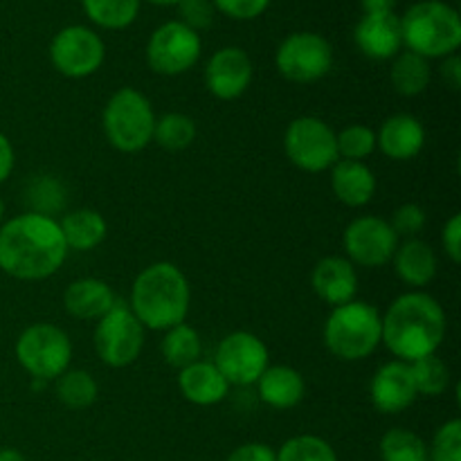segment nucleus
<instances>
[{
	"mask_svg": "<svg viewBox=\"0 0 461 461\" xmlns=\"http://www.w3.org/2000/svg\"><path fill=\"white\" fill-rule=\"evenodd\" d=\"M275 68L291 84H315L333 68V48L318 32H293L275 52Z\"/></svg>",
	"mask_w": 461,
	"mask_h": 461,
	"instance_id": "9d476101",
	"label": "nucleus"
},
{
	"mask_svg": "<svg viewBox=\"0 0 461 461\" xmlns=\"http://www.w3.org/2000/svg\"><path fill=\"white\" fill-rule=\"evenodd\" d=\"M390 225L399 239H417V234L421 232L423 225H426V212H423V207L417 205V203H405V205H401L399 210L394 212Z\"/></svg>",
	"mask_w": 461,
	"mask_h": 461,
	"instance_id": "e433bc0d",
	"label": "nucleus"
},
{
	"mask_svg": "<svg viewBox=\"0 0 461 461\" xmlns=\"http://www.w3.org/2000/svg\"><path fill=\"white\" fill-rule=\"evenodd\" d=\"M311 286H313L315 295L333 309V306L356 300L358 273H356V266L347 257H324L313 266Z\"/></svg>",
	"mask_w": 461,
	"mask_h": 461,
	"instance_id": "a211bd4d",
	"label": "nucleus"
},
{
	"mask_svg": "<svg viewBox=\"0 0 461 461\" xmlns=\"http://www.w3.org/2000/svg\"><path fill=\"white\" fill-rule=\"evenodd\" d=\"M147 3L158 5V7H174V5H178L180 0H147Z\"/></svg>",
	"mask_w": 461,
	"mask_h": 461,
	"instance_id": "49530a36",
	"label": "nucleus"
},
{
	"mask_svg": "<svg viewBox=\"0 0 461 461\" xmlns=\"http://www.w3.org/2000/svg\"><path fill=\"white\" fill-rule=\"evenodd\" d=\"M203 52L201 34L180 21H167L147 41V66L162 77H178L192 70Z\"/></svg>",
	"mask_w": 461,
	"mask_h": 461,
	"instance_id": "9b49d317",
	"label": "nucleus"
},
{
	"mask_svg": "<svg viewBox=\"0 0 461 461\" xmlns=\"http://www.w3.org/2000/svg\"><path fill=\"white\" fill-rule=\"evenodd\" d=\"M178 14V21L183 23V25H187L189 30L194 32H201L212 27L216 9L214 5H212V0H180Z\"/></svg>",
	"mask_w": 461,
	"mask_h": 461,
	"instance_id": "4c0bfd02",
	"label": "nucleus"
},
{
	"mask_svg": "<svg viewBox=\"0 0 461 461\" xmlns=\"http://www.w3.org/2000/svg\"><path fill=\"white\" fill-rule=\"evenodd\" d=\"M383 461H428V446L417 432L392 428L381 439Z\"/></svg>",
	"mask_w": 461,
	"mask_h": 461,
	"instance_id": "7c9ffc66",
	"label": "nucleus"
},
{
	"mask_svg": "<svg viewBox=\"0 0 461 461\" xmlns=\"http://www.w3.org/2000/svg\"><path fill=\"white\" fill-rule=\"evenodd\" d=\"M428 461H461V421L450 419L435 432Z\"/></svg>",
	"mask_w": 461,
	"mask_h": 461,
	"instance_id": "c9c22d12",
	"label": "nucleus"
},
{
	"mask_svg": "<svg viewBox=\"0 0 461 461\" xmlns=\"http://www.w3.org/2000/svg\"><path fill=\"white\" fill-rule=\"evenodd\" d=\"M383 338V320L376 306L351 300L333 306L324 322V345L345 363L365 360L378 349Z\"/></svg>",
	"mask_w": 461,
	"mask_h": 461,
	"instance_id": "39448f33",
	"label": "nucleus"
},
{
	"mask_svg": "<svg viewBox=\"0 0 461 461\" xmlns=\"http://www.w3.org/2000/svg\"><path fill=\"white\" fill-rule=\"evenodd\" d=\"M376 147L390 160H412L426 147V129L414 115L396 113L381 124V131L376 133Z\"/></svg>",
	"mask_w": 461,
	"mask_h": 461,
	"instance_id": "6ab92c4d",
	"label": "nucleus"
},
{
	"mask_svg": "<svg viewBox=\"0 0 461 461\" xmlns=\"http://www.w3.org/2000/svg\"><path fill=\"white\" fill-rule=\"evenodd\" d=\"M214 365L230 385H255L270 367L268 347L250 331H234L216 347Z\"/></svg>",
	"mask_w": 461,
	"mask_h": 461,
	"instance_id": "ddd939ff",
	"label": "nucleus"
},
{
	"mask_svg": "<svg viewBox=\"0 0 461 461\" xmlns=\"http://www.w3.org/2000/svg\"><path fill=\"white\" fill-rule=\"evenodd\" d=\"M331 189L347 207H365L376 194V176L365 162L338 160L331 167Z\"/></svg>",
	"mask_w": 461,
	"mask_h": 461,
	"instance_id": "4be33fe9",
	"label": "nucleus"
},
{
	"mask_svg": "<svg viewBox=\"0 0 461 461\" xmlns=\"http://www.w3.org/2000/svg\"><path fill=\"white\" fill-rule=\"evenodd\" d=\"M59 228H61L63 241H66L68 250L77 252H88L95 250L99 243L106 239L108 225L104 221V216L99 212L88 210H72L59 221Z\"/></svg>",
	"mask_w": 461,
	"mask_h": 461,
	"instance_id": "393cba45",
	"label": "nucleus"
},
{
	"mask_svg": "<svg viewBox=\"0 0 461 461\" xmlns=\"http://www.w3.org/2000/svg\"><path fill=\"white\" fill-rule=\"evenodd\" d=\"M401 18L403 45L423 59H446L461 45V18L444 0H421Z\"/></svg>",
	"mask_w": 461,
	"mask_h": 461,
	"instance_id": "20e7f679",
	"label": "nucleus"
},
{
	"mask_svg": "<svg viewBox=\"0 0 461 461\" xmlns=\"http://www.w3.org/2000/svg\"><path fill=\"white\" fill-rule=\"evenodd\" d=\"M117 297L104 279L81 277L68 284L63 309L77 320H99L115 306Z\"/></svg>",
	"mask_w": 461,
	"mask_h": 461,
	"instance_id": "412c9836",
	"label": "nucleus"
},
{
	"mask_svg": "<svg viewBox=\"0 0 461 461\" xmlns=\"http://www.w3.org/2000/svg\"><path fill=\"white\" fill-rule=\"evenodd\" d=\"M381 320V345H385L396 360L408 365L435 356L444 345L448 329L444 306L423 291H410L396 297Z\"/></svg>",
	"mask_w": 461,
	"mask_h": 461,
	"instance_id": "f03ea898",
	"label": "nucleus"
},
{
	"mask_svg": "<svg viewBox=\"0 0 461 461\" xmlns=\"http://www.w3.org/2000/svg\"><path fill=\"white\" fill-rule=\"evenodd\" d=\"M106 45L102 36L86 25H68L50 43V61L68 79H86L104 66Z\"/></svg>",
	"mask_w": 461,
	"mask_h": 461,
	"instance_id": "f8f14e48",
	"label": "nucleus"
},
{
	"mask_svg": "<svg viewBox=\"0 0 461 461\" xmlns=\"http://www.w3.org/2000/svg\"><path fill=\"white\" fill-rule=\"evenodd\" d=\"M144 331L133 311L126 302H115L106 315L97 320L93 345L99 360L113 369H122L133 365L144 349Z\"/></svg>",
	"mask_w": 461,
	"mask_h": 461,
	"instance_id": "6e6552de",
	"label": "nucleus"
},
{
	"mask_svg": "<svg viewBox=\"0 0 461 461\" xmlns=\"http://www.w3.org/2000/svg\"><path fill=\"white\" fill-rule=\"evenodd\" d=\"M192 288L183 270L171 261H156L135 277L129 309L144 329L169 331L187 320Z\"/></svg>",
	"mask_w": 461,
	"mask_h": 461,
	"instance_id": "7ed1b4c3",
	"label": "nucleus"
},
{
	"mask_svg": "<svg viewBox=\"0 0 461 461\" xmlns=\"http://www.w3.org/2000/svg\"><path fill=\"white\" fill-rule=\"evenodd\" d=\"M252 68L250 54L237 45L216 50L205 66V86L216 99L232 102L239 99L252 84Z\"/></svg>",
	"mask_w": 461,
	"mask_h": 461,
	"instance_id": "2eb2a0df",
	"label": "nucleus"
},
{
	"mask_svg": "<svg viewBox=\"0 0 461 461\" xmlns=\"http://www.w3.org/2000/svg\"><path fill=\"white\" fill-rule=\"evenodd\" d=\"M0 461H27L16 448H0Z\"/></svg>",
	"mask_w": 461,
	"mask_h": 461,
	"instance_id": "a18cd8bd",
	"label": "nucleus"
},
{
	"mask_svg": "<svg viewBox=\"0 0 461 461\" xmlns=\"http://www.w3.org/2000/svg\"><path fill=\"white\" fill-rule=\"evenodd\" d=\"M417 396L410 365L401 363V360H390V363L381 365L369 383V399H372L374 408L383 414L403 412L417 401Z\"/></svg>",
	"mask_w": 461,
	"mask_h": 461,
	"instance_id": "dca6fc26",
	"label": "nucleus"
},
{
	"mask_svg": "<svg viewBox=\"0 0 461 461\" xmlns=\"http://www.w3.org/2000/svg\"><path fill=\"white\" fill-rule=\"evenodd\" d=\"M66 257L57 219L25 212L0 225V270L9 277L41 282L59 273Z\"/></svg>",
	"mask_w": 461,
	"mask_h": 461,
	"instance_id": "f257e3e1",
	"label": "nucleus"
},
{
	"mask_svg": "<svg viewBox=\"0 0 461 461\" xmlns=\"http://www.w3.org/2000/svg\"><path fill=\"white\" fill-rule=\"evenodd\" d=\"M142 0H81L86 16L102 30H126L135 23Z\"/></svg>",
	"mask_w": 461,
	"mask_h": 461,
	"instance_id": "cd10ccee",
	"label": "nucleus"
},
{
	"mask_svg": "<svg viewBox=\"0 0 461 461\" xmlns=\"http://www.w3.org/2000/svg\"><path fill=\"white\" fill-rule=\"evenodd\" d=\"M3 216H5V203L3 198H0V225H3Z\"/></svg>",
	"mask_w": 461,
	"mask_h": 461,
	"instance_id": "de8ad7c7",
	"label": "nucleus"
},
{
	"mask_svg": "<svg viewBox=\"0 0 461 461\" xmlns=\"http://www.w3.org/2000/svg\"><path fill=\"white\" fill-rule=\"evenodd\" d=\"M160 349H162V358H165V363L180 372V369L189 367V365H194L196 360H201L203 342L196 329L183 322L178 324V327L165 331Z\"/></svg>",
	"mask_w": 461,
	"mask_h": 461,
	"instance_id": "bb28decb",
	"label": "nucleus"
},
{
	"mask_svg": "<svg viewBox=\"0 0 461 461\" xmlns=\"http://www.w3.org/2000/svg\"><path fill=\"white\" fill-rule=\"evenodd\" d=\"M178 390L185 396V401L201 408L221 403L228 399L230 383L225 381L223 374L216 369L214 363L207 360H196L189 367L180 369L178 374Z\"/></svg>",
	"mask_w": 461,
	"mask_h": 461,
	"instance_id": "aec40b11",
	"label": "nucleus"
},
{
	"mask_svg": "<svg viewBox=\"0 0 461 461\" xmlns=\"http://www.w3.org/2000/svg\"><path fill=\"white\" fill-rule=\"evenodd\" d=\"M32 201V210L34 214H43L54 219L57 212H61L63 203H66V192H63L61 183L52 176H43V178L34 180L27 189V203Z\"/></svg>",
	"mask_w": 461,
	"mask_h": 461,
	"instance_id": "f704fd0d",
	"label": "nucleus"
},
{
	"mask_svg": "<svg viewBox=\"0 0 461 461\" xmlns=\"http://www.w3.org/2000/svg\"><path fill=\"white\" fill-rule=\"evenodd\" d=\"M284 151L297 169L306 174H322L336 165V131L315 115L295 117L284 133Z\"/></svg>",
	"mask_w": 461,
	"mask_h": 461,
	"instance_id": "1a4fd4ad",
	"label": "nucleus"
},
{
	"mask_svg": "<svg viewBox=\"0 0 461 461\" xmlns=\"http://www.w3.org/2000/svg\"><path fill=\"white\" fill-rule=\"evenodd\" d=\"M196 140V122L185 113H165L153 126V142L165 151H185Z\"/></svg>",
	"mask_w": 461,
	"mask_h": 461,
	"instance_id": "c85d7f7f",
	"label": "nucleus"
},
{
	"mask_svg": "<svg viewBox=\"0 0 461 461\" xmlns=\"http://www.w3.org/2000/svg\"><path fill=\"white\" fill-rule=\"evenodd\" d=\"M392 261L401 282L412 288L428 286L437 275L435 250L421 239H405L403 243H399Z\"/></svg>",
	"mask_w": 461,
	"mask_h": 461,
	"instance_id": "b1692460",
	"label": "nucleus"
},
{
	"mask_svg": "<svg viewBox=\"0 0 461 461\" xmlns=\"http://www.w3.org/2000/svg\"><path fill=\"white\" fill-rule=\"evenodd\" d=\"M156 113L151 102L138 88L115 90L102 113V129L113 149L122 153H138L153 142Z\"/></svg>",
	"mask_w": 461,
	"mask_h": 461,
	"instance_id": "423d86ee",
	"label": "nucleus"
},
{
	"mask_svg": "<svg viewBox=\"0 0 461 461\" xmlns=\"http://www.w3.org/2000/svg\"><path fill=\"white\" fill-rule=\"evenodd\" d=\"M336 144L340 160L363 162L376 151V131L365 124H351L336 133Z\"/></svg>",
	"mask_w": 461,
	"mask_h": 461,
	"instance_id": "473e14b6",
	"label": "nucleus"
},
{
	"mask_svg": "<svg viewBox=\"0 0 461 461\" xmlns=\"http://www.w3.org/2000/svg\"><path fill=\"white\" fill-rule=\"evenodd\" d=\"M225 461H277V453L266 444H243Z\"/></svg>",
	"mask_w": 461,
	"mask_h": 461,
	"instance_id": "a19ab883",
	"label": "nucleus"
},
{
	"mask_svg": "<svg viewBox=\"0 0 461 461\" xmlns=\"http://www.w3.org/2000/svg\"><path fill=\"white\" fill-rule=\"evenodd\" d=\"M57 399L70 410H86L97 401L99 387L93 374L86 369H66L57 378Z\"/></svg>",
	"mask_w": 461,
	"mask_h": 461,
	"instance_id": "c756f323",
	"label": "nucleus"
},
{
	"mask_svg": "<svg viewBox=\"0 0 461 461\" xmlns=\"http://www.w3.org/2000/svg\"><path fill=\"white\" fill-rule=\"evenodd\" d=\"M441 72V81H444L446 86H448L453 93H457L461 88V59L457 54H450V57L444 59V63H441L439 68Z\"/></svg>",
	"mask_w": 461,
	"mask_h": 461,
	"instance_id": "79ce46f5",
	"label": "nucleus"
},
{
	"mask_svg": "<svg viewBox=\"0 0 461 461\" xmlns=\"http://www.w3.org/2000/svg\"><path fill=\"white\" fill-rule=\"evenodd\" d=\"M212 5L234 21H255L268 9L270 0H212Z\"/></svg>",
	"mask_w": 461,
	"mask_h": 461,
	"instance_id": "58836bf2",
	"label": "nucleus"
},
{
	"mask_svg": "<svg viewBox=\"0 0 461 461\" xmlns=\"http://www.w3.org/2000/svg\"><path fill=\"white\" fill-rule=\"evenodd\" d=\"M432 70L430 61L419 54L410 52H399L392 61L390 68V81L394 86V90L403 97H417V95L426 93L428 86H430Z\"/></svg>",
	"mask_w": 461,
	"mask_h": 461,
	"instance_id": "a878e982",
	"label": "nucleus"
},
{
	"mask_svg": "<svg viewBox=\"0 0 461 461\" xmlns=\"http://www.w3.org/2000/svg\"><path fill=\"white\" fill-rule=\"evenodd\" d=\"M277 461H338V455L329 441L315 435H300L282 446Z\"/></svg>",
	"mask_w": 461,
	"mask_h": 461,
	"instance_id": "72a5a7b5",
	"label": "nucleus"
},
{
	"mask_svg": "<svg viewBox=\"0 0 461 461\" xmlns=\"http://www.w3.org/2000/svg\"><path fill=\"white\" fill-rule=\"evenodd\" d=\"M16 358L34 381H57L66 369H70V336L57 324H32L18 336Z\"/></svg>",
	"mask_w": 461,
	"mask_h": 461,
	"instance_id": "0eeeda50",
	"label": "nucleus"
},
{
	"mask_svg": "<svg viewBox=\"0 0 461 461\" xmlns=\"http://www.w3.org/2000/svg\"><path fill=\"white\" fill-rule=\"evenodd\" d=\"M354 41L360 52L372 61H390L403 48L401 18L390 14H363L354 30Z\"/></svg>",
	"mask_w": 461,
	"mask_h": 461,
	"instance_id": "f3484780",
	"label": "nucleus"
},
{
	"mask_svg": "<svg viewBox=\"0 0 461 461\" xmlns=\"http://www.w3.org/2000/svg\"><path fill=\"white\" fill-rule=\"evenodd\" d=\"M399 0H360L363 14H390L394 12Z\"/></svg>",
	"mask_w": 461,
	"mask_h": 461,
	"instance_id": "c03bdc74",
	"label": "nucleus"
},
{
	"mask_svg": "<svg viewBox=\"0 0 461 461\" xmlns=\"http://www.w3.org/2000/svg\"><path fill=\"white\" fill-rule=\"evenodd\" d=\"M259 399L273 410H293L306 394L304 376L288 365H273L255 383Z\"/></svg>",
	"mask_w": 461,
	"mask_h": 461,
	"instance_id": "5701e85b",
	"label": "nucleus"
},
{
	"mask_svg": "<svg viewBox=\"0 0 461 461\" xmlns=\"http://www.w3.org/2000/svg\"><path fill=\"white\" fill-rule=\"evenodd\" d=\"M14 165H16V153H14V147L7 135L0 131V185L12 176Z\"/></svg>",
	"mask_w": 461,
	"mask_h": 461,
	"instance_id": "37998d69",
	"label": "nucleus"
},
{
	"mask_svg": "<svg viewBox=\"0 0 461 461\" xmlns=\"http://www.w3.org/2000/svg\"><path fill=\"white\" fill-rule=\"evenodd\" d=\"M347 259L360 268H381L390 264L399 248V237L390 221L381 216H358L342 234Z\"/></svg>",
	"mask_w": 461,
	"mask_h": 461,
	"instance_id": "4468645a",
	"label": "nucleus"
},
{
	"mask_svg": "<svg viewBox=\"0 0 461 461\" xmlns=\"http://www.w3.org/2000/svg\"><path fill=\"white\" fill-rule=\"evenodd\" d=\"M441 243H444V252L453 264L461 261V214H453L444 225L441 232Z\"/></svg>",
	"mask_w": 461,
	"mask_h": 461,
	"instance_id": "ea45409f",
	"label": "nucleus"
},
{
	"mask_svg": "<svg viewBox=\"0 0 461 461\" xmlns=\"http://www.w3.org/2000/svg\"><path fill=\"white\" fill-rule=\"evenodd\" d=\"M410 372H412V381L419 396H430V399H435V396L444 394L450 385L448 365L437 354L410 363Z\"/></svg>",
	"mask_w": 461,
	"mask_h": 461,
	"instance_id": "2f4dec72",
	"label": "nucleus"
}]
</instances>
